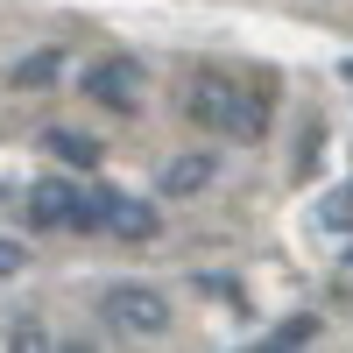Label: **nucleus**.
<instances>
[{"mask_svg":"<svg viewBox=\"0 0 353 353\" xmlns=\"http://www.w3.org/2000/svg\"><path fill=\"white\" fill-rule=\"evenodd\" d=\"M191 113H198L212 134H226V141H261V134H269V113H261V99L241 92V85H219V78H205L198 92H191Z\"/></svg>","mask_w":353,"mask_h":353,"instance_id":"f257e3e1","label":"nucleus"},{"mask_svg":"<svg viewBox=\"0 0 353 353\" xmlns=\"http://www.w3.org/2000/svg\"><path fill=\"white\" fill-rule=\"evenodd\" d=\"M99 311H106L113 332H134V339H163L170 332V297L156 283H113Z\"/></svg>","mask_w":353,"mask_h":353,"instance_id":"f03ea898","label":"nucleus"},{"mask_svg":"<svg viewBox=\"0 0 353 353\" xmlns=\"http://www.w3.org/2000/svg\"><path fill=\"white\" fill-rule=\"evenodd\" d=\"M28 219H36V226H78V233H92L99 205H92V191L64 184V176H43V184L28 191Z\"/></svg>","mask_w":353,"mask_h":353,"instance_id":"7ed1b4c3","label":"nucleus"},{"mask_svg":"<svg viewBox=\"0 0 353 353\" xmlns=\"http://www.w3.org/2000/svg\"><path fill=\"white\" fill-rule=\"evenodd\" d=\"M85 92H92L99 106H113V113H134V99H141V64H134V57H99V64L85 71Z\"/></svg>","mask_w":353,"mask_h":353,"instance_id":"20e7f679","label":"nucleus"},{"mask_svg":"<svg viewBox=\"0 0 353 353\" xmlns=\"http://www.w3.org/2000/svg\"><path fill=\"white\" fill-rule=\"evenodd\" d=\"M92 205H99V226L106 233H121V241H156V205L149 198H128V191H92Z\"/></svg>","mask_w":353,"mask_h":353,"instance_id":"39448f33","label":"nucleus"},{"mask_svg":"<svg viewBox=\"0 0 353 353\" xmlns=\"http://www.w3.org/2000/svg\"><path fill=\"white\" fill-rule=\"evenodd\" d=\"M219 176V156H205V149H191V156H170L163 170H156V198H198L205 184Z\"/></svg>","mask_w":353,"mask_h":353,"instance_id":"423d86ee","label":"nucleus"},{"mask_svg":"<svg viewBox=\"0 0 353 353\" xmlns=\"http://www.w3.org/2000/svg\"><path fill=\"white\" fill-rule=\"evenodd\" d=\"M57 78H64V50H28L21 64L8 71L14 92H43V85H57Z\"/></svg>","mask_w":353,"mask_h":353,"instance_id":"0eeeda50","label":"nucleus"},{"mask_svg":"<svg viewBox=\"0 0 353 353\" xmlns=\"http://www.w3.org/2000/svg\"><path fill=\"white\" fill-rule=\"evenodd\" d=\"M43 149H50V156H64V163H78V170H92V163H99V141H92V134H78V128H50V134H43Z\"/></svg>","mask_w":353,"mask_h":353,"instance_id":"6e6552de","label":"nucleus"},{"mask_svg":"<svg viewBox=\"0 0 353 353\" xmlns=\"http://www.w3.org/2000/svg\"><path fill=\"white\" fill-rule=\"evenodd\" d=\"M21 261H28V254H21V241H0V283L21 276Z\"/></svg>","mask_w":353,"mask_h":353,"instance_id":"1a4fd4ad","label":"nucleus"},{"mask_svg":"<svg viewBox=\"0 0 353 353\" xmlns=\"http://www.w3.org/2000/svg\"><path fill=\"white\" fill-rule=\"evenodd\" d=\"M8 339H14V346H50V332H43V325H36V318H21V325H14V332H8Z\"/></svg>","mask_w":353,"mask_h":353,"instance_id":"9d476101","label":"nucleus"},{"mask_svg":"<svg viewBox=\"0 0 353 353\" xmlns=\"http://www.w3.org/2000/svg\"><path fill=\"white\" fill-rule=\"evenodd\" d=\"M339 78H353V57H346V64H339Z\"/></svg>","mask_w":353,"mask_h":353,"instance_id":"9b49d317","label":"nucleus"}]
</instances>
